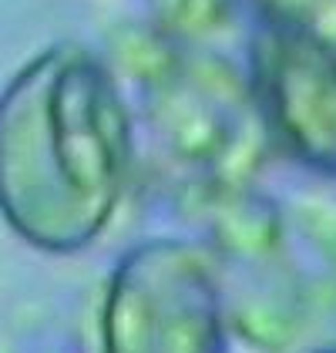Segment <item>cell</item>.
Returning a JSON list of instances; mask_svg holds the SVG:
<instances>
[{"instance_id":"obj_1","label":"cell","mask_w":336,"mask_h":353,"mask_svg":"<svg viewBox=\"0 0 336 353\" xmlns=\"http://www.w3.org/2000/svg\"><path fill=\"white\" fill-rule=\"evenodd\" d=\"M135 182L125 94L101 51L74 41L0 88V222L44 256L98 243Z\"/></svg>"},{"instance_id":"obj_2","label":"cell","mask_w":336,"mask_h":353,"mask_svg":"<svg viewBox=\"0 0 336 353\" xmlns=\"http://www.w3.org/2000/svg\"><path fill=\"white\" fill-rule=\"evenodd\" d=\"M101 54L128 105L135 179L148 175L196 216L259 185L273 145L246 54L175 41L141 17L114 30Z\"/></svg>"},{"instance_id":"obj_3","label":"cell","mask_w":336,"mask_h":353,"mask_svg":"<svg viewBox=\"0 0 336 353\" xmlns=\"http://www.w3.org/2000/svg\"><path fill=\"white\" fill-rule=\"evenodd\" d=\"M229 313L198 236H151L121 252L98 310V353H229Z\"/></svg>"},{"instance_id":"obj_4","label":"cell","mask_w":336,"mask_h":353,"mask_svg":"<svg viewBox=\"0 0 336 353\" xmlns=\"http://www.w3.org/2000/svg\"><path fill=\"white\" fill-rule=\"evenodd\" d=\"M246 74L273 155L336 182V51L252 17Z\"/></svg>"},{"instance_id":"obj_5","label":"cell","mask_w":336,"mask_h":353,"mask_svg":"<svg viewBox=\"0 0 336 353\" xmlns=\"http://www.w3.org/2000/svg\"><path fill=\"white\" fill-rule=\"evenodd\" d=\"M246 7L262 24L306 34L336 51V0H246Z\"/></svg>"},{"instance_id":"obj_6","label":"cell","mask_w":336,"mask_h":353,"mask_svg":"<svg viewBox=\"0 0 336 353\" xmlns=\"http://www.w3.org/2000/svg\"><path fill=\"white\" fill-rule=\"evenodd\" d=\"M303 353H336V343H326V347H313V350H303Z\"/></svg>"}]
</instances>
